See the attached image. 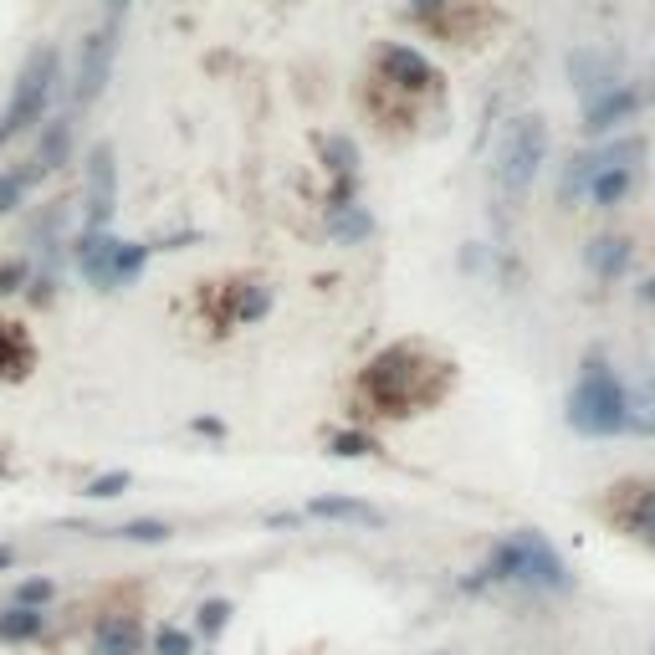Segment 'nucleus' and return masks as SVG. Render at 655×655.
Masks as SVG:
<instances>
[{
	"label": "nucleus",
	"mask_w": 655,
	"mask_h": 655,
	"mask_svg": "<svg viewBox=\"0 0 655 655\" xmlns=\"http://www.w3.org/2000/svg\"><path fill=\"white\" fill-rule=\"evenodd\" d=\"M113 52H118V36L113 26L108 31H93L87 36V47H82V67H77V87H72V98L77 108H87L103 87H108V72H113Z\"/></svg>",
	"instance_id": "6e6552de"
},
{
	"label": "nucleus",
	"mask_w": 655,
	"mask_h": 655,
	"mask_svg": "<svg viewBox=\"0 0 655 655\" xmlns=\"http://www.w3.org/2000/svg\"><path fill=\"white\" fill-rule=\"evenodd\" d=\"M57 599V584L52 579H21L16 584V609H47Z\"/></svg>",
	"instance_id": "412c9836"
},
{
	"label": "nucleus",
	"mask_w": 655,
	"mask_h": 655,
	"mask_svg": "<svg viewBox=\"0 0 655 655\" xmlns=\"http://www.w3.org/2000/svg\"><path fill=\"white\" fill-rule=\"evenodd\" d=\"M67 154H72V118H52L47 134H41V149L31 154V164H36V174H52L57 164H67Z\"/></svg>",
	"instance_id": "f8f14e48"
},
{
	"label": "nucleus",
	"mask_w": 655,
	"mask_h": 655,
	"mask_svg": "<svg viewBox=\"0 0 655 655\" xmlns=\"http://www.w3.org/2000/svg\"><path fill=\"white\" fill-rule=\"evenodd\" d=\"M103 6H108L113 16H123V6H128V0H103Z\"/></svg>",
	"instance_id": "72a5a7b5"
},
{
	"label": "nucleus",
	"mask_w": 655,
	"mask_h": 655,
	"mask_svg": "<svg viewBox=\"0 0 655 655\" xmlns=\"http://www.w3.org/2000/svg\"><path fill=\"white\" fill-rule=\"evenodd\" d=\"M267 308H272V292H267V287H246V292H241V302H236V318H241V323H251V318L267 313Z\"/></svg>",
	"instance_id": "393cba45"
},
{
	"label": "nucleus",
	"mask_w": 655,
	"mask_h": 655,
	"mask_svg": "<svg viewBox=\"0 0 655 655\" xmlns=\"http://www.w3.org/2000/svg\"><path fill=\"white\" fill-rule=\"evenodd\" d=\"M635 430H645V435H655V420H630Z\"/></svg>",
	"instance_id": "473e14b6"
},
{
	"label": "nucleus",
	"mask_w": 655,
	"mask_h": 655,
	"mask_svg": "<svg viewBox=\"0 0 655 655\" xmlns=\"http://www.w3.org/2000/svg\"><path fill=\"white\" fill-rule=\"evenodd\" d=\"M379 62H384V77L395 87H430L435 82V67L420 52H410V47H384Z\"/></svg>",
	"instance_id": "9d476101"
},
{
	"label": "nucleus",
	"mask_w": 655,
	"mask_h": 655,
	"mask_svg": "<svg viewBox=\"0 0 655 655\" xmlns=\"http://www.w3.org/2000/svg\"><path fill=\"white\" fill-rule=\"evenodd\" d=\"M144 261H149V246H134V241H113L108 231H87L77 241V267L87 282H98V287H123V282H134L144 272Z\"/></svg>",
	"instance_id": "39448f33"
},
{
	"label": "nucleus",
	"mask_w": 655,
	"mask_h": 655,
	"mask_svg": "<svg viewBox=\"0 0 655 655\" xmlns=\"http://www.w3.org/2000/svg\"><path fill=\"white\" fill-rule=\"evenodd\" d=\"M11 563H16V548H6V543H0V574H6Z\"/></svg>",
	"instance_id": "2f4dec72"
},
{
	"label": "nucleus",
	"mask_w": 655,
	"mask_h": 655,
	"mask_svg": "<svg viewBox=\"0 0 655 655\" xmlns=\"http://www.w3.org/2000/svg\"><path fill=\"white\" fill-rule=\"evenodd\" d=\"M630 174H635V169H615V174H599V180L589 185V190H594V200H599V205H615V200H625V190H630Z\"/></svg>",
	"instance_id": "4be33fe9"
},
{
	"label": "nucleus",
	"mask_w": 655,
	"mask_h": 655,
	"mask_svg": "<svg viewBox=\"0 0 655 655\" xmlns=\"http://www.w3.org/2000/svg\"><path fill=\"white\" fill-rule=\"evenodd\" d=\"M487 579H512V584H533V589H563L569 574H563V558L548 548L543 533H517L507 538L492 563H487Z\"/></svg>",
	"instance_id": "f03ea898"
},
{
	"label": "nucleus",
	"mask_w": 655,
	"mask_h": 655,
	"mask_svg": "<svg viewBox=\"0 0 655 655\" xmlns=\"http://www.w3.org/2000/svg\"><path fill=\"white\" fill-rule=\"evenodd\" d=\"M31 364H36V348H31V338L21 333V323L0 318V379H26Z\"/></svg>",
	"instance_id": "1a4fd4ad"
},
{
	"label": "nucleus",
	"mask_w": 655,
	"mask_h": 655,
	"mask_svg": "<svg viewBox=\"0 0 655 655\" xmlns=\"http://www.w3.org/2000/svg\"><path fill=\"white\" fill-rule=\"evenodd\" d=\"M625 261H630V246H625V241H609V236H604V241L589 246V267H594L599 277H620Z\"/></svg>",
	"instance_id": "6ab92c4d"
},
{
	"label": "nucleus",
	"mask_w": 655,
	"mask_h": 655,
	"mask_svg": "<svg viewBox=\"0 0 655 655\" xmlns=\"http://www.w3.org/2000/svg\"><path fill=\"white\" fill-rule=\"evenodd\" d=\"M128 482H134L128 471H108V476H98V482H87V497H98V502L123 497V492H128Z\"/></svg>",
	"instance_id": "a878e982"
},
{
	"label": "nucleus",
	"mask_w": 655,
	"mask_h": 655,
	"mask_svg": "<svg viewBox=\"0 0 655 655\" xmlns=\"http://www.w3.org/2000/svg\"><path fill=\"white\" fill-rule=\"evenodd\" d=\"M313 517H333V522H379V512L369 502H348V497H318L308 502Z\"/></svg>",
	"instance_id": "2eb2a0df"
},
{
	"label": "nucleus",
	"mask_w": 655,
	"mask_h": 655,
	"mask_svg": "<svg viewBox=\"0 0 655 655\" xmlns=\"http://www.w3.org/2000/svg\"><path fill=\"white\" fill-rule=\"evenodd\" d=\"M113 538H128V543H169V522L139 517V522H123V528H113Z\"/></svg>",
	"instance_id": "aec40b11"
},
{
	"label": "nucleus",
	"mask_w": 655,
	"mask_h": 655,
	"mask_svg": "<svg viewBox=\"0 0 655 655\" xmlns=\"http://www.w3.org/2000/svg\"><path fill=\"white\" fill-rule=\"evenodd\" d=\"M569 420L584 435H615L630 425V405H625V389L620 379L609 374L604 364H589V374L579 379L574 400H569Z\"/></svg>",
	"instance_id": "7ed1b4c3"
},
{
	"label": "nucleus",
	"mask_w": 655,
	"mask_h": 655,
	"mask_svg": "<svg viewBox=\"0 0 655 655\" xmlns=\"http://www.w3.org/2000/svg\"><path fill=\"white\" fill-rule=\"evenodd\" d=\"M645 297H650V302H655V282H650V287H645Z\"/></svg>",
	"instance_id": "f704fd0d"
},
{
	"label": "nucleus",
	"mask_w": 655,
	"mask_h": 655,
	"mask_svg": "<svg viewBox=\"0 0 655 655\" xmlns=\"http://www.w3.org/2000/svg\"><path fill=\"white\" fill-rule=\"evenodd\" d=\"M190 650H195V640L180 625H159L154 630V655H190Z\"/></svg>",
	"instance_id": "5701e85b"
},
{
	"label": "nucleus",
	"mask_w": 655,
	"mask_h": 655,
	"mask_svg": "<svg viewBox=\"0 0 655 655\" xmlns=\"http://www.w3.org/2000/svg\"><path fill=\"white\" fill-rule=\"evenodd\" d=\"M410 6H415L420 16H435V11H441V6H451V0H410Z\"/></svg>",
	"instance_id": "7c9ffc66"
},
{
	"label": "nucleus",
	"mask_w": 655,
	"mask_h": 655,
	"mask_svg": "<svg viewBox=\"0 0 655 655\" xmlns=\"http://www.w3.org/2000/svg\"><path fill=\"white\" fill-rule=\"evenodd\" d=\"M118 205V164H113V144H98L87 154V231H108Z\"/></svg>",
	"instance_id": "423d86ee"
},
{
	"label": "nucleus",
	"mask_w": 655,
	"mask_h": 655,
	"mask_svg": "<svg viewBox=\"0 0 655 655\" xmlns=\"http://www.w3.org/2000/svg\"><path fill=\"white\" fill-rule=\"evenodd\" d=\"M630 528H635L640 538H655V492H645V497L630 507Z\"/></svg>",
	"instance_id": "bb28decb"
},
{
	"label": "nucleus",
	"mask_w": 655,
	"mask_h": 655,
	"mask_svg": "<svg viewBox=\"0 0 655 655\" xmlns=\"http://www.w3.org/2000/svg\"><path fill=\"white\" fill-rule=\"evenodd\" d=\"M21 282H26V261H6L0 267V292H21Z\"/></svg>",
	"instance_id": "c756f323"
},
{
	"label": "nucleus",
	"mask_w": 655,
	"mask_h": 655,
	"mask_svg": "<svg viewBox=\"0 0 655 655\" xmlns=\"http://www.w3.org/2000/svg\"><path fill=\"white\" fill-rule=\"evenodd\" d=\"M548 154V123L543 118H512L507 134H502V149L492 159V174L507 195H522L533 185V174Z\"/></svg>",
	"instance_id": "20e7f679"
},
{
	"label": "nucleus",
	"mask_w": 655,
	"mask_h": 655,
	"mask_svg": "<svg viewBox=\"0 0 655 655\" xmlns=\"http://www.w3.org/2000/svg\"><path fill=\"white\" fill-rule=\"evenodd\" d=\"M323 154L333 159V169L343 174V180H348V174H354V164H359V154H354V144H348V139H328Z\"/></svg>",
	"instance_id": "cd10ccee"
},
{
	"label": "nucleus",
	"mask_w": 655,
	"mask_h": 655,
	"mask_svg": "<svg viewBox=\"0 0 655 655\" xmlns=\"http://www.w3.org/2000/svg\"><path fill=\"white\" fill-rule=\"evenodd\" d=\"M57 77H62V57H57V47H47V41H41V47L26 57V67H21L16 87H11L6 113H0V149H6V144L21 134V128H31L41 113H47Z\"/></svg>",
	"instance_id": "f257e3e1"
},
{
	"label": "nucleus",
	"mask_w": 655,
	"mask_h": 655,
	"mask_svg": "<svg viewBox=\"0 0 655 655\" xmlns=\"http://www.w3.org/2000/svg\"><path fill=\"white\" fill-rule=\"evenodd\" d=\"M328 231H333L338 241H364V236L374 231V221H369V210H354V205H333V215H328Z\"/></svg>",
	"instance_id": "a211bd4d"
},
{
	"label": "nucleus",
	"mask_w": 655,
	"mask_h": 655,
	"mask_svg": "<svg viewBox=\"0 0 655 655\" xmlns=\"http://www.w3.org/2000/svg\"><path fill=\"white\" fill-rule=\"evenodd\" d=\"M226 620H231V604H226V599H205L195 625H200V635H221V630H226Z\"/></svg>",
	"instance_id": "b1692460"
},
{
	"label": "nucleus",
	"mask_w": 655,
	"mask_h": 655,
	"mask_svg": "<svg viewBox=\"0 0 655 655\" xmlns=\"http://www.w3.org/2000/svg\"><path fill=\"white\" fill-rule=\"evenodd\" d=\"M144 645V630L139 620H128V615H113L98 625V655H139Z\"/></svg>",
	"instance_id": "ddd939ff"
},
{
	"label": "nucleus",
	"mask_w": 655,
	"mask_h": 655,
	"mask_svg": "<svg viewBox=\"0 0 655 655\" xmlns=\"http://www.w3.org/2000/svg\"><path fill=\"white\" fill-rule=\"evenodd\" d=\"M364 451H374L369 435H354V430H348V435H333V456H364Z\"/></svg>",
	"instance_id": "c85d7f7f"
},
{
	"label": "nucleus",
	"mask_w": 655,
	"mask_h": 655,
	"mask_svg": "<svg viewBox=\"0 0 655 655\" xmlns=\"http://www.w3.org/2000/svg\"><path fill=\"white\" fill-rule=\"evenodd\" d=\"M635 103H640V98L630 93V87H609V93H599V98L589 103V123H584V128H589V134H604L609 123L630 118V113H635Z\"/></svg>",
	"instance_id": "9b49d317"
},
{
	"label": "nucleus",
	"mask_w": 655,
	"mask_h": 655,
	"mask_svg": "<svg viewBox=\"0 0 655 655\" xmlns=\"http://www.w3.org/2000/svg\"><path fill=\"white\" fill-rule=\"evenodd\" d=\"M645 154V144L640 139H620V144H609V149H599V154H584V159H574L569 164V174H563V195H579V190H589L599 174H615V169H635V159Z\"/></svg>",
	"instance_id": "0eeeda50"
},
{
	"label": "nucleus",
	"mask_w": 655,
	"mask_h": 655,
	"mask_svg": "<svg viewBox=\"0 0 655 655\" xmlns=\"http://www.w3.org/2000/svg\"><path fill=\"white\" fill-rule=\"evenodd\" d=\"M41 625H47V615H41V609H6V615H0V640H6V645L36 640Z\"/></svg>",
	"instance_id": "dca6fc26"
},
{
	"label": "nucleus",
	"mask_w": 655,
	"mask_h": 655,
	"mask_svg": "<svg viewBox=\"0 0 655 655\" xmlns=\"http://www.w3.org/2000/svg\"><path fill=\"white\" fill-rule=\"evenodd\" d=\"M41 180V174H36V164H16V169H6V174H0V215H11L26 195H31V185Z\"/></svg>",
	"instance_id": "f3484780"
},
{
	"label": "nucleus",
	"mask_w": 655,
	"mask_h": 655,
	"mask_svg": "<svg viewBox=\"0 0 655 655\" xmlns=\"http://www.w3.org/2000/svg\"><path fill=\"white\" fill-rule=\"evenodd\" d=\"M569 72L579 77L584 93H599V87L609 93V87H620V82H615V72H620L615 57H589V52H579V57H569Z\"/></svg>",
	"instance_id": "4468645a"
}]
</instances>
